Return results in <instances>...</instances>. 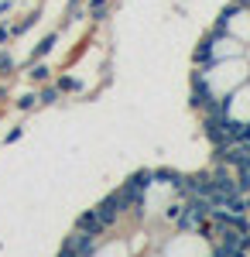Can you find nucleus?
Returning <instances> with one entry per match:
<instances>
[{"label":"nucleus","instance_id":"f257e3e1","mask_svg":"<svg viewBox=\"0 0 250 257\" xmlns=\"http://www.w3.org/2000/svg\"><path fill=\"white\" fill-rule=\"evenodd\" d=\"M106 226L99 223V216H96V209H89L86 216H79V233H89V237H96V233H103Z\"/></svg>","mask_w":250,"mask_h":257}]
</instances>
